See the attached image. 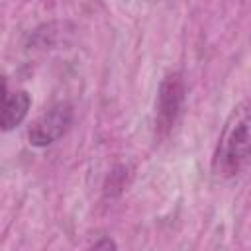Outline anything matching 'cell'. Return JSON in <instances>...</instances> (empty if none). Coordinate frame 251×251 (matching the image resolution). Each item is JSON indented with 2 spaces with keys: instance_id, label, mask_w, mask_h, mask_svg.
<instances>
[{
  "instance_id": "6da1fadb",
  "label": "cell",
  "mask_w": 251,
  "mask_h": 251,
  "mask_svg": "<svg viewBox=\"0 0 251 251\" xmlns=\"http://www.w3.org/2000/svg\"><path fill=\"white\" fill-rule=\"evenodd\" d=\"M251 161V100L233 106L224 122L212 159V169L222 178L237 176Z\"/></svg>"
},
{
  "instance_id": "7a4b0ae2",
  "label": "cell",
  "mask_w": 251,
  "mask_h": 251,
  "mask_svg": "<svg viewBox=\"0 0 251 251\" xmlns=\"http://www.w3.org/2000/svg\"><path fill=\"white\" fill-rule=\"evenodd\" d=\"M184 94L186 88L180 73H169L161 80L155 102V129L159 135H167L175 127L184 106Z\"/></svg>"
},
{
  "instance_id": "3957f363",
  "label": "cell",
  "mask_w": 251,
  "mask_h": 251,
  "mask_svg": "<svg viewBox=\"0 0 251 251\" xmlns=\"http://www.w3.org/2000/svg\"><path fill=\"white\" fill-rule=\"evenodd\" d=\"M73 124V108L67 102L51 106L29 127L27 139L33 147H47L59 141Z\"/></svg>"
},
{
  "instance_id": "277c9868",
  "label": "cell",
  "mask_w": 251,
  "mask_h": 251,
  "mask_svg": "<svg viewBox=\"0 0 251 251\" xmlns=\"http://www.w3.org/2000/svg\"><path fill=\"white\" fill-rule=\"evenodd\" d=\"M31 106V98L25 90H8V84H4V96H2V129L12 131L18 127Z\"/></svg>"
},
{
  "instance_id": "5b68a950",
  "label": "cell",
  "mask_w": 251,
  "mask_h": 251,
  "mask_svg": "<svg viewBox=\"0 0 251 251\" xmlns=\"http://www.w3.org/2000/svg\"><path fill=\"white\" fill-rule=\"evenodd\" d=\"M116 247H118L116 241H112L110 237H102L90 245V249H116Z\"/></svg>"
}]
</instances>
